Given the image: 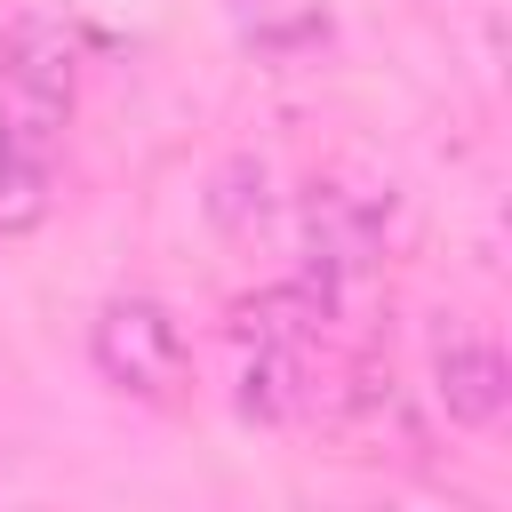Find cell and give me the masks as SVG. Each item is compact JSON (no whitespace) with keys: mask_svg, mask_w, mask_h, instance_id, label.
<instances>
[{"mask_svg":"<svg viewBox=\"0 0 512 512\" xmlns=\"http://www.w3.org/2000/svg\"><path fill=\"white\" fill-rule=\"evenodd\" d=\"M72 104H80V40L56 16H16L0 32V128L56 152Z\"/></svg>","mask_w":512,"mask_h":512,"instance_id":"1","label":"cell"},{"mask_svg":"<svg viewBox=\"0 0 512 512\" xmlns=\"http://www.w3.org/2000/svg\"><path fill=\"white\" fill-rule=\"evenodd\" d=\"M88 360L128 400H176L184 376H192V344H184V328L160 296H112L88 320Z\"/></svg>","mask_w":512,"mask_h":512,"instance_id":"2","label":"cell"},{"mask_svg":"<svg viewBox=\"0 0 512 512\" xmlns=\"http://www.w3.org/2000/svg\"><path fill=\"white\" fill-rule=\"evenodd\" d=\"M328 432H336L344 456H416L424 448V424H416L400 376L376 368V360L344 368V384L328 392Z\"/></svg>","mask_w":512,"mask_h":512,"instance_id":"3","label":"cell"},{"mask_svg":"<svg viewBox=\"0 0 512 512\" xmlns=\"http://www.w3.org/2000/svg\"><path fill=\"white\" fill-rule=\"evenodd\" d=\"M432 392H440L448 424L488 432L512 408V360H504V344L480 336V328H440L432 336Z\"/></svg>","mask_w":512,"mask_h":512,"instance_id":"4","label":"cell"},{"mask_svg":"<svg viewBox=\"0 0 512 512\" xmlns=\"http://www.w3.org/2000/svg\"><path fill=\"white\" fill-rule=\"evenodd\" d=\"M224 24L264 64H296V56L328 48V32H336L328 0H224Z\"/></svg>","mask_w":512,"mask_h":512,"instance_id":"5","label":"cell"},{"mask_svg":"<svg viewBox=\"0 0 512 512\" xmlns=\"http://www.w3.org/2000/svg\"><path fill=\"white\" fill-rule=\"evenodd\" d=\"M240 416L248 424H296L320 392L304 384V352L296 344H248V360H240Z\"/></svg>","mask_w":512,"mask_h":512,"instance_id":"6","label":"cell"},{"mask_svg":"<svg viewBox=\"0 0 512 512\" xmlns=\"http://www.w3.org/2000/svg\"><path fill=\"white\" fill-rule=\"evenodd\" d=\"M48 160H56V152H40V144H24L16 128H0V232H32V224L48 216V184H56Z\"/></svg>","mask_w":512,"mask_h":512,"instance_id":"7","label":"cell"},{"mask_svg":"<svg viewBox=\"0 0 512 512\" xmlns=\"http://www.w3.org/2000/svg\"><path fill=\"white\" fill-rule=\"evenodd\" d=\"M208 216H216V232H232V240H256V232H264V216H272V176H264L256 152H232V160L208 176Z\"/></svg>","mask_w":512,"mask_h":512,"instance_id":"8","label":"cell"}]
</instances>
